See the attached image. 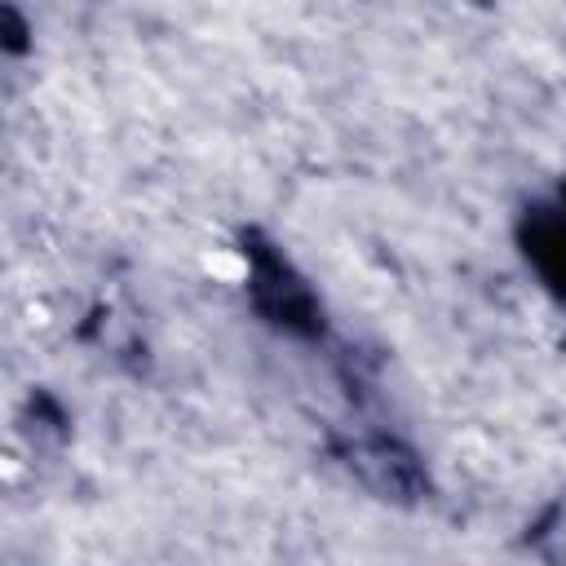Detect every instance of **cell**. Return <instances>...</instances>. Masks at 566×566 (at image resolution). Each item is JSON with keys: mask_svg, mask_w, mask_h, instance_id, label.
<instances>
[{"mask_svg": "<svg viewBox=\"0 0 566 566\" xmlns=\"http://www.w3.org/2000/svg\"><path fill=\"white\" fill-rule=\"evenodd\" d=\"M248 296L252 305L283 332L296 336H314L323 327V305L310 292V283L270 248H252L248 252Z\"/></svg>", "mask_w": 566, "mask_h": 566, "instance_id": "6da1fadb", "label": "cell"}, {"mask_svg": "<svg viewBox=\"0 0 566 566\" xmlns=\"http://www.w3.org/2000/svg\"><path fill=\"white\" fill-rule=\"evenodd\" d=\"M349 473L376 491L380 500H420L424 495V469L416 464V455L389 438H371V442H354L349 447Z\"/></svg>", "mask_w": 566, "mask_h": 566, "instance_id": "7a4b0ae2", "label": "cell"}, {"mask_svg": "<svg viewBox=\"0 0 566 566\" xmlns=\"http://www.w3.org/2000/svg\"><path fill=\"white\" fill-rule=\"evenodd\" d=\"M526 256L535 261V270L544 274V283H553V287L566 296V212H557V217H535V221H531Z\"/></svg>", "mask_w": 566, "mask_h": 566, "instance_id": "3957f363", "label": "cell"}]
</instances>
